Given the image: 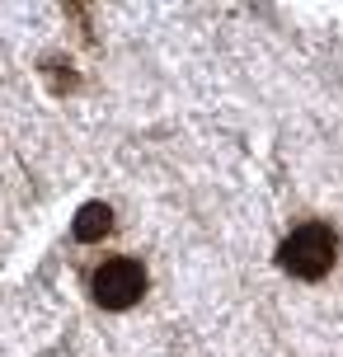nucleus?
<instances>
[{
	"instance_id": "f257e3e1",
	"label": "nucleus",
	"mask_w": 343,
	"mask_h": 357,
	"mask_svg": "<svg viewBox=\"0 0 343 357\" xmlns=\"http://www.w3.org/2000/svg\"><path fill=\"white\" fill-rule=\"evenodd\" d=\"M339 259V235L320 226V221H310V226H296V231L277 245V264L282 273L291 278H301V282H320L329 268Z\"/></svg>"
},
{
	"instance_id": "f03ea898",
	"label": "nucleus",
	"mask_w": 343,
	"mask_h": 357,
	"mask_svg": "<svg viewBox=\"0 0 343 357\" xmlns=\"http://www.w3.org/2000/svg\"><path fill=\"white\" fill-rule=\"evenodd\" d=\"M90 287H94V301L104 310H132L146 291V268L137 259H109V264L94 268Z\"/></svg>"
},
{
	"instance_id": "7ed1b4c3",
	"label": "nucleus",
	"mask_w": 343,
	"mask_h": 357,
	"mask_svg": "<svg viewBox=\"0 0 343 357\" xmlns=\"http://www.w3.org/2000/svg\"><path fill=\"white\" fill-rule=\"evenodd\" d=\"M109 231H113V212L104 207V202H85V207L75 212V221H71V235L80 240V245H94V240H104Z\"/></svg>"
}]
</instances>
